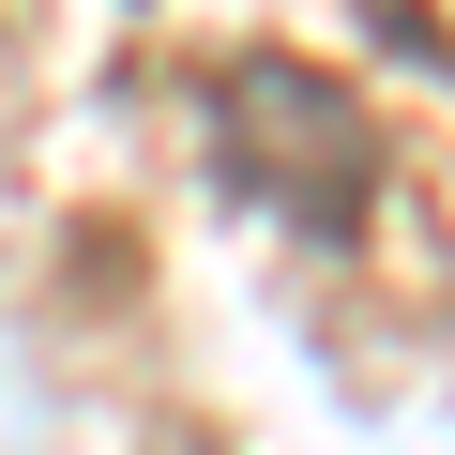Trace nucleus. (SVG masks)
Segmentation results:
<instances>
[{"label": "nucleus", "mask_w": 455, "mask_h": 455, "mask_svg": "<svg viewBox=\"0 0 455 455\" xmlns=\"http://www.w3.org/2000/svg\"><path fill=\"white\" fill-rule=\"evenodd\" d=\"M212 122H228V182H243L259 212H289L304 243H349L364 228V107L334 92V76H304V61H243L212 92Z\"/></svg>", "instance_id": "nucleus-1"}]
</instances>
